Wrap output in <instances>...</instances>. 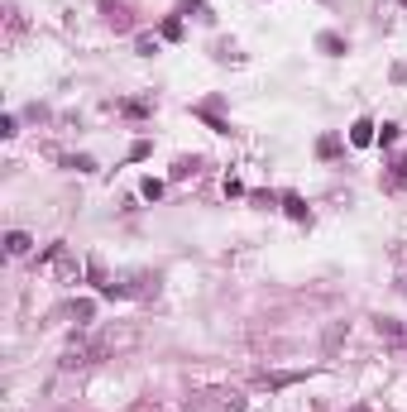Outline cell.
<instances>
[{
    "instance_id": "cell-1",
    "label": "cell",
    "mask_w": 407,
    "mask_h": 412,
    "mask_svg": "<svg viewBox=\"0 0 407 412\" xmlns=\"http://www.w3.org/2000/svg\"><path fill=\"white\" fill-rule=\"evenodd\" d=\"M110 350H115V335H110V331L106 335H77V340L62 350L58 364H62V369H91V364H101Z\"/></svg>"
},
{
    "instance_id": "cell-2",
    "label": "cell",
    "mask_w": 407,
    "mask_h": 412,
    "mask_svg": "<svg viewBox=\"0 0 407 412\" xmlns=\"http://www.w3.org/2000/svg\"><path fill=\"white\" fill-rule=\"evenodd\" d=\"M39 269H44L48 278H58V283H81V264H77V254L62 245V240H58V245H48L44 254H39Z\"/></svg>"
},
{
    "instance_id": "cell-3",
    "label": "cell",
    "mask_w": 407,
    "mask_h": 412,
    "mask_svg": "<svg viewBox=\"0 0 407 412\" xmlns=\"http://www.w3.org/2000/svg\"><path fill=\"white\" fill-rule=\"evenodd\" d=\"M187 408L192 412H244V393L240 388H206V393H192Z\"/></svg>"
},
{
    "instance_id": "cell-4",
    "label": "cell",
    "mask_w": 407,
    "mask_h": 412,
    "mask_svg": "<svg viewBox=\"0 0 407 412\" xmlns=\"http://www.w3.org/2000/svg\"><path fill=\"white\" fill-rule=\"evenodd\" d=\"M374 331H379L388 345H398V350H407V321H393V317H374Z\"/></svg>"
},
{
    "instance_id": "cell-5",
    "label": "cell",
    "mask_w": 407,
    "mask_h": 412,
    "mask_svg": "<svg viewBox=\"0 0 407 412\" xmlns=\"http://www.w3.org/2000/svg\"><path fill=\"white\" fill-rule=\"evenodd\" d=\"M29 249H34V240H29L25 230H10V235H5V254H15V259H25Z\"/></svg>"
},
{
    "instance_id": "cell-6",
    "label": "cell",
    "mask_w": 407,
    "mask_h": 412,
    "mask_svg": "<svg viewBox=\"0 0 407 412\" xmlns=\"http://www.w3.org/2000/svg\"><path fill=\"white\" fill-rule=\"evenodd\" d=\"M101 10H106V20L115 29H130V15H125V5H115V0H101Z\"/></svg>"
},
{
    "instance_id": "cell-7",
    "label": "cell",
    "mask_w": 407,
    "mask_h": 412,
    "mask_svg": "<svg viewBox=\"0 0 407 412\" xmlns=\"http://www.w3.org/2000/svg\"><path fill=\"white\" fill-rule=\"evenodd\" d=\"M350 144H359V149H364V144H374V125H369V120H354Z\"/></svg>"
},
{
    "instance_id": "cell-8",
    "label": "cell",
    "mask_w": 407,
    "mask_h": 412,
    "mask_svg": "<svg viewBox=\"0 0 407 412\" xmlns=\"http://www.w3.org/2000/svg\"><path fill=\"white\" fill-rule=\"evenodd\" d=\"M302 374H264V379H259V384L264 388H288V384H298Z\"/></svg>"
},
{
    "instance_id": "cell-9",
    "label": "cell",
    "mask_w": 407,
    "mask_h": 412,
    "mask_svg": "<svg viewBox=\"0 0 407 412\" xmlns=\"http://www.w3.org/2000/svg\"><path fill=\"white\" fill-rule=\"evenodd\" d=\"M182 15H196L201 25H211V20H216V15H211V10H206L201 0H187V5H182Z\"/></svg>"
},
{
    "instance_id": "cell-10",
    "label": "cell",
    "mask_w": 407,
    "mask_h": 412,
    "mask_svg": "<svg viewBox=\"0 0 407 412\" xmlns=\"http://www.w3.org/2000/svg\"><path fill=\"white\" fill-rule=\"evenodd\" d=\"M283 206H288V216H293V220H307V206H302V197L288 192V197H283Z\"/></svg>"
},
{
    "instance_id": "cell-11",
    "label": "cell",
    "mask_w": 407,
    "mask_h": 412,
    "mask_svg": "<svg viewBox=\"0 0 407 412\" xmlns=\"http://www.w3.org/2000/svg\"><path fill=\"white\" fill-rule=\"evenodd\" d=\"M316 44H321L326 53H345V39H340V34H321Z\"/></svg>"
},
{
    "instance_id": "cell-12",
    "label": "cell",
    "mask_w": 407,
    "mask_h": 412,
    "mask_svg": "<svg viewBox=\"0 0 407 412\" xmlns=\"http://www.w3.org/2000/svg\"><path fill=\"white\" fill-rule=\"evenodd\" d=\"M135 48H139L144 58H154V53H159V39H154V34H139V39H135Z\"/></svg>"
},
{
    "instance_id": "cell-13",
    "label": "cell",
    "mask_w": 407,
    "mask_h": 412,
    "mask_svg": "<svg viewBox=\"0 0 407 412\" xmlns=\"http://www.w3.org/2000/svg\"><path fill=\"white\" fill-rule=\"evenodd\" d=\"M316 154H321V159H335V154H340V139H335V135H326L321 144H316Z\"/></svg>"
},
{
    "instance_id": "cell-14",
    "label": "cell",
    "mask_w": 407,
    "mask_h": 412,
    "mask_svg": "<svg viewBox=\"0 0 407 412\" xmlns=\"http://www.w3.org/2000/svg\"><path fill=\"white\" fill-rule=\"evenodd\" d=\"M139 192L149 197V201H159V197H163V182H159V178H144V187H139Z\"/></svg>"
},
{
    "instance_id": "cell-15",
    "label": "cell",
    "mask_w": 407,
    "mask_h": 412,
    "mask_svg": "<svg viewBox=\"0 0 407 412\" xmlns=\"http://www.w3.org/2000/svg\"><path fill=\"white\" fill-rule=\"evenodd\" d=\"M62 164H67V168H77V173H96V164H91L86 154H77V159H62Z\"/></svg>"
},
{
    "instance_id": "cell-16",
    "label": "cell",
    "mask_w": 407,
    "mask_h": 412,
    "mask_svg": "<svg viewBox=\"0 0 407 412\" xmlns=\"http://www.w3.org/2000/svg\"><path fill=\"white\" fill-rule=\"evenodd\" d=\"M149 110H154L149 101H125V115H149Z\"/></svg>"
},
{
    "instance_id": "cell-17",
    "label": "cell",
    "mask_w": 407,
    "mask_h": 412,
    "mask_svg": "<svg viewBox=\"0 0 407 412\" xmlns=\"http://www.w3.org/2000/svg\"><path fill=\"white\" fill-rule=\"evenodd\" d=\"M15 34H25V15H20V10H10V39H15Z\"/></svg>"
},
{
    "instance_id": "cell-18",
    "label": "cell",
    "mask_w": 407,
    "mask_h": 412,
    "mask_svg": "<svg viewBox=\"0 0 407 412\" xmlns=\"http://www.w3.org/2000/svg\"><path fill=\"white\" fill-rule=\"evenodd\" d=\"M163 39H182V20H168L163 25Z\"/></svg>"
},
{
    "instance_id": "cell-19",
    "label": "cell",
    "mask_w": 407,
    "mask_h": 412,
    "mask_svg": "<svg viewBox=\"0 0 407 412\" xmlns=\"http://www.w3.org/2000/svg\"><path fill=\"white\" fill-rule=\"evenodd\" d=\"M187 173H196V164H192V159H178V168H173V178H187Z\"/></svg>"
},
{
    "instance_id": "cell-20",
    "label": "cell",
    "mask_w": 407,
    "mask_h": 412,
    "mask_svg": "<svg viewBox=\"0 0 407 412\" xmlns=\"http://www.w3.org/2000/svg\"><path fill=\"white\" fill-rule=\"evenodd\" d=\"M393 182H403V187H407V154L398 159V168H393Z\"/></svg>"
}]
</instances>
